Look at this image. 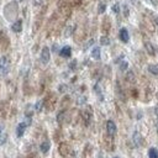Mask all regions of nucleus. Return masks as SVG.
Instances as JSON below:
<instances>
[{
    "instance_id": "obj_1",
    "label": "nucleus",
    "mask_w": 158,
    "mask_h": 158,
    "mask_svg": "<svg viewBox=\"0 0 158 158\" xmlns=\"http://www.w3.org/2000/svg\"><path fill=\"white\" fill-rule=\"evenodd\" d=\"M10 70V59L6 56H2L0 58V73L1 74H7Z\"/></svg>"
},
{
    "instance_id": "obj_2",
    "label": "nucleus",
    "mask_w": 158,
    "mask_h": 158,
    "mask_svg": "<svg viewBox=\"0 0 158 158\" xmlns=\"http://www.w3.org/2000/svg\"><path fill=\"white\" fill-rule=\"evenodd\" d=\"M40 58H41V62H42L43 64H47V63L49 62V59H51V52H49V48H48V47H43V48H42Z\"/></svg>"
},
{
    "instance_id": "obj_3",
    "label": "nucleus",
    "mask_w": 158,
    "mask_h": 158,
    "mask_svg": "<svg viewBox=\"0 0 158 158\" xmlns=\"http://www.w3.org/2000/svg\"><path fill=\"white\" fill-rule=\"evenodd\" d=\"M106 131H107V133H109L110 136H114V135L116 133L117 128H116V125H115V122H114V121L109 120V121L106 122Z\"/></svg>"
},
{
    "instance_id": "obj_4",
    "label": "nucleus",
    "mask_w": 158,
    "mask_h": 158,
    "mask_svg": "<svg viewBox=\"0 0 158 158\" xmlns=\"http://www.w3.org/2000/svg\"><path fill=\"white\" fill-rule=\"evenodd\" d=\"M118 36H120V40L122 41V42H128V38H130V36H128V31L126 30V28H121L120 30V33H118Z\"/></svg>"
},
{
    "instance_id": "obj_5",
    "label": "nucleus",
    "mask_w": 158,
    "mask_h": 158,
    "mask_svg": "<svg viewBox=\"0 0 158 158\" xmlns=\"http://www.w3.org/2000/svg\"><path fill=\"white\" fill-rule=\"evenodd\" d=\"M11 30L14 32H20L22 30V21L21 20H16L12 25H11Z\"/></svg>"
},
{
    "instance_id": "obj_6",
    "label": "nucleus",
    "mask_w": 158,
    "mask_h": 158,
    "mask_svg": "<svg viewBox=\"0 0 158 158\" xmlns=\"http://www.w3.org/2000/svg\"><path fill=\"white\" fill-rule=\"evenodd\" d=\"M26 126H27V125H26L25 122L19 123V126H17V128H16V135H17V137H22V135H23V132H25Z\"/></svg>"
},
{
    "instance_id": "obj_7",
    "label": "nucleus",
    "mask_w": 158,
    "mask_h": 158,
    "mask_svg": "<svg viewBox=\"0 0 158 158\" xmlns=\"http://www.w3.org/2000/svg\"><path fill=\"white\" fill-rule=\"evenodd\" d=\"M70 53H72V48L69 47V46H65V47H63L62 49H60V52H59V54L62 56V57H69L70 56Z\"/></svg>"
},
{
    "instance_id": "obj_8",
    "label": "nucleus",
    "mask_w": 158,
    "mask_h": 158,
    "mask_svg": "<svg viewBox=\"0 0 158 158\" xmlns=\"http://www.w3.org/2000/svg\"><path fill=\"white\" fill-rule=\"evenodd\" d=\"M49 147H51V144H49V142H43V143H41V146H40V149H41V152L42 153H47L48 152V149H49Z\"/></svg>"
},
{
    "instance_id": "obj_9",
    "label": "nucleus",
    "mask_w": 158,
    "mask_h": 158,
    "mask_svg": "<svg viewBox=\"0 0 158 158\" xmlns=\"http://www.w3.org/2000/svg\"><path fill=\"white\" fill-rule=\"evenodd\" d=\"M148 72H151L154 75H158V64H149L148 65Z\"/></svg>"
},
{
    "instance_id": "obj_10",
    "label": "nucleus",
    "mask_w": 158,
    "mask_h": 158,
    "mask_svg": "<svg viewBox=\"0 0 158 158\" xmlns=\"http://www.w3.org/2000/svg\"><path fill=\"white\" fill-rule=\"evenodd\" d=\"M91 56H93L94 59H100V48H99V47L93 48V51H91Z\"/></svg>"
},
{
    "instance_id": "obj_11",
    "label": "nucleus",
    "mask_w": 158,
    "mask_h": 158,
    "mask_svg": "<svg viewBox=\"0 0 158 158\" xmlns=\"http://www.w3.org/2000/svg\"><path fill=\"white\" fill-rule=\"evenodd\" d=\"M133 142H135L136 146H139L141 144V136H139V133L137 131L133 133Z\"/></svg>"
},
{
    "instance_id": "obj_12",
    "label": "nucleus",
    "mask_w": 158,
    "mask_h": 158,
    "mask_svg": "<svg viewBox=\"0 0 158 158\" xmlns=\"http://www.w3.org/2000/svg\"><path fill=\"white\" fill-rule=\"evenodd\" d=\"M148 157H149V158H158V152H157V149H156V148H151V149L148 151Z\"/></svg>"
},
{
    "instance_id": "obj_13",
    "label": "nucleus",
    "mask_w": 158,
    "mask_h": 158,
    "mask_svg": "<svg viewBox=\"0 0 158 158\" xmlns=\"http://www.w3.org/2000/svg\"><path fill=\"white\" fill-rule=\"evenodd\" d=\"M144 46H146L147 52H148L149 54H152V56H153V54H154V48H153V46H152L149 42H146V43H144Z\"/></svg>"
},
{
    "instance_id": "obj_14",
    "label": "nucleus",
    "mask_w": 158,
    "mask_h": 158,
    "mask_svg": "<svg viewBox=\"0 0 158 158\" xmlns=\"http://www.w3.org/2000/svg\"><path fill=\"white\" fill-rule=\"evenodd\" d=\"M100 42H101V44H105V46L110 43V41H109V38H107V37H105V36H104V37H101V40H100Z\"/></svg>"
},
{
    "instance_id": "obj_15",
    "label": "nucleus",
    "mask_w": 158,
    "mask_h": 158,
    "mask_svg": "<svg viewBox=\"0 0 158 158\" xmlns=\"http://www.w3.org/2000/svg\"><path fill=\"white\" fill-rule=\"evenodd\" d=\"M104 11H105V4H100V6H99V12L102 14Z\"/></svg>"
},
{
    "instance_id": "obj_16",
    "label": "nucleus",
    "mask_w": 158,
    "mask_h": 158,
    "mask_svg": "<svg viewBox=\"0 0 158 158\" xmlns=\"http://www.w3.org/2000/svg\"><path fill=\"white\" fill-rule=\"evenodd\" d=\"M114 11H115V12H118V11H120V10H118V5H117V4H116V5H114Z\"/></svg>"
},
{
    "instance_id": "obj_17",
    "label": "nucleus",
    "mask_w": 158,
    "mask_h": 158,
    "mask_svg": "<svg viewBox=\"0 0 158 158\" xmlns=\"http://www.w3.org/2000/svg\"><path fill=\"white\" fill-rule=\"evenodd\" d=\"M126 67H127V63H122V64H121V69H122V70L126 69Z\"/></svg>"
},
{
    "instance_id": "obj_18",
    "label": "nucleus",
    "mask_w": 158,
    "mask_h": 158,
    "mask_svg": "<svg viewBox=\"0 0 158 158\" xmlns=\"http://www.w3.org/2000/svg\"><path fill=\"white\" fill-rule=\"evenodd\" d=\"M41 104H42L41 101H40V102H37V105H36V109H37V110H41Z\"/></svg>"
},
{
    "instance_id": "obj_19",
    "label": "nucleus",
    "mask_w": 158,
    "mask_h": 158,
    "mask_svg": "<svg viewBox=\"0 0 158 158\" xmlns=\"http://www.w3.org/2000/svg\"><path fill=\"white\" fill-rule=\"evenodd\" d=\"M33 2H35V5H40V4L42 2V0H35Z\"/></svg>"
},
{
    "instance_id": "obj_20",
    "label": "nucleus",
    "mask_w": 158,
    "mask_h": 158,
    "mask_svg": "<svg viewBox=\"0 0 158 158\" xmlns=\"http://www.w3.org/2000/svg\"><path fill=\"white\" fill-rule=\"evenodd\" d=\"M2 133H5V132H4V127H1V126H0V136H1Z\"/></svg>"
},
{
    "instance_id": "obj_21",
    "label": "nucleus",
    "mask_w": 158,
    "mask_h": 158,
    "mask_svg": "<svg viewBox=\"0 0 158 158\" xmlns=\"http://www.w3.org/2000/svg\"><path fill=\"white\" fill-rule=\"evenodd\" d=\"M154 21H156V23L158 25V17H156V19H154Z\"/></svg>"
},
{
    "instance_id": "obj_22",
    "label": "nucleus",
    "mask_w": 158,
    "mask_h": 158,
    "mask_svg": "<svg viewBox=\"0 0 158 158\" xmlns=\"http://www.w3.org/2000/svg\"><path fill=\"white\" fill-rule=\"evenodd\" d=\"M14 1H15V2H21L22 0H14Z\"/></svg>"
},
{
    "instance_id": "obj_23",
    "label": "nucleus",
    "mask_w": 158,
    "mask_h": 158,
    "mask_svg": "<svg viewBox=\"0 0 158 158\" xmlns=\"http://www.w3.org/2000/svg\"><path fill=\"white\" fill-rule=\"evenodd\" d=\"M114 158H118V157H114Z\"/></svg>"
}]
</instances>
